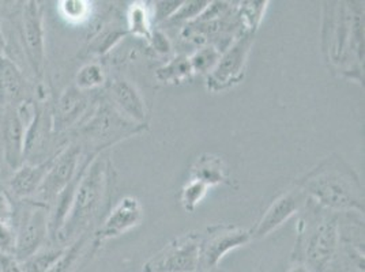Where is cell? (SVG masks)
Wrapping results in <instances>:
<instances>
[{
  "mask_svg": "<svg viewBox=\"0 0 365 272\" xmlns=\"http://www.w3.org/2000/svg\"><path fill=\"white\" fill-rule=\"evenodd\" d=\"M53 158L55 155L41 164L25 162L14 170L6 180L1 182L9 195L14 200H24V199H31L34 197L44 180Z\"/></svg>",
  "mask_w": 365,
  "mask_h": 272,
  "instance_id": "15",
  "label": "cell"
},
{
  "mask_svg": "<svg viewBox=\"0 0 365 272\" xmlns=\"http://www.w3.org/2000/svg\"><path fill=\"white\" fill-rule=\"evenodd\" d=\"M267 1H244L240 6V14L243 19V23H245L248 28V31H257L259 22L263 16V13L266 10Z\"/></svg>",
  "mask_w": 365,
  "mask_h": 272,
  "instance_id": "25",
  "label": "cell"
},
{
  "mask_svg": "<svg viewBox=\"0 0 365 272\" xmlns=\"http://www.w3.org/2000/svg\"><path fill=\"white\" fill-rule=\"evenodd\" d=\"M4 258H6V256H3V255H0V266L3 264V261H4Z\"/></svg>",
  "mask_w": 365,
  "mask_h": 272,
  "instance_id": "33",
  "label": "cell"
},
{
  "mask_svg": "<svg viewBox=\"0 0 365 272\" xmlns=\"http://www.w3.org/2000/svg\"><path fill=\"white\" fill-rule=\"evenodd\" d=\"M128 21H130V31L133 34L150 40L152 31H150L149 21H148V13H146V9L140 3L133 4L130 14H128Z\"/></svg>",
  "mask_w": 365,
  "mask_h": 272,
  "instance_id": "24",
  "label": "cell"
},
{
  "mask_svg": "<svg viewBox=\"0 0 365 272\" xmlns=\"http://www.w3.org/2000/svg\"><path fill=\"white\" fill-rule=\"evenodd\" d=\"M16 230L13 222H0V255L14 257Z\"/></svg>",
  "mask_w": 365,
  "mask_h": 272,
  "instance_id": "26",
  "label": "cell"
},
{
  "mask_svg": "<svg viewBox=\"0 0 365 272\" xmlns=\"http://www.w3.org/2000/svg\"><path fill=\"white\" fill-rule=\"evenodd\" d=\"M209 187L198 180L191 179L182 188L180 202L187 212H194L199 203L206 197Z\"/></svg>",
  "mask_w": 365,
  "mask_h": 272,
  "instance_id": "23",
  "label": "cell"
},
{
  "mask_svg": "<svg viewBox=\"0 0 365 272\" xmlns=\"http://www.w3.org/2000/svg\"><path fill=\"white\" fill-rule=\"evenodd\" d=\"M200 270V234L190 233L169 242L143 264V272H197Z\"/></svg>",
  "mask_w": 365,
  "mask_h": 272,
  "instance_id": "8",
  "label": "cell"
},
{
  "mask_svg": "<svg viewBox=\"0 0 365 272\" xmlns=\"http://www.w3.org/2000/svg\"><path fill=\"white\" fill-rule=\"evenodd\" d=\"M81 155L82 146L74 140H70V143H67L66 147L55 155L38 191L31 199L51 207L61 192L76 180L81 167L85 164H81Z\"/></svg>",
  "mask_w": 365,
  "mask_h": 272,
  "instance_id": "7",
  "label": "cell"
},
{
  "mask_svg": "<svg viewBox=\"0 0 365 272\" xmlns=\"http://www.w3.org/2000/svg\"><path fill=\"white\" fill-rule=\"evenodd\" d=\"M63 248L48 242L46 246H43L33 256L19 263L21 272H49L51 267L61 255Z\"/></svg>",
  "mask_w": 365,
  "mask_h": 272,
  "instance_id": "19",
  "label": "cell"
},
{
  "mask_svg": "<svg viewBox=\"0 0 365 272\" xmlns=\"http://www.w3.org/2000/svg\"><path fill=\"white\" fill-rule=\"evenodd\" d=\"M4 48H6V44H4V37H3V31H1V21H0V56L4 55Z\"/></svg>",
  "mask_w": 365,
  "mask_h": 272,
  "instance_id": "32",
  "label": "cell"
},
{
  "mask_svg": "<svg viewBox=\"0 0 365 272\" xmlns=\"http://www.w3.org/2000/svg\"><path fill=\"white\" fill-rule=\"evenodd\" d=\"M13 224L16 230L14 258L33 256L49 242V207L34 199L16 200Z\"/></svg>",
  "mask_w": 365,
  "mask_h": 272,
  "instance_id": "5",
  "label": "cell"
},
{
  "mask_svg": "<svg viewBox=\"0 0 365 272\" xmlns=\"http://www.w3.org/2000/svg\"><path fill=\"white\" fill-rule=\"evenodd\" d=\"M150 41H152L153 46L155 48V51H158V52H161V53H168L169 49H170L169 40L165 37V34L161 33V31L153 33L152 37H150Z\"/></svg>",
  "mask_w": 365,
  "mask_h": 272,
  "instance_id": "30",
  "label": "cell"
},
{
  "mask_svg": "<svg viewBox=\"0 0 365 272\" xmlns=\"http://www.w3.org/2000/svg\"><path fill=\"white\" fill-rule=\"evenodd\" d=\"M252 240L251 231L243 227L218 225L207 227L200 234V270L210 271L220 261L235 251Z\"/></svg>",
  "mask_w": 365,
  "mask_h": 272,
  "instance_id": "10",
  "label": "cell"
},
{
  "mask_svg": "<svg viewBox=\"0 0 365 272\" xmlns=\"http://www.w3.org/2000/svg\"><path fill=\"white\" fill-rule=\"evenodd\" d=\"M192 74L190 59L187 56H176L157 70L155 78L163 83H182L190 79Z\"/></svg>",
  "mask_w": 365,
  "mask_h": 272,
  "instance_id": "20",
  "label": "cell"
},
{
  "mask_svg": "<svg viewBox=\"0 0 365 272\" xmlns=\"http://www.w3.org/2000/svg\"><path fill=\"white\" fill-rule=\"evenodd\" d=\"M31 104L0 109V180H6L24 164L25 135Z\"/></svg>",
  "mask_w": 365,
  "mask_h": 272,
  "instance_id": "6",
  "label": "cell"
},
{
  "mask_svg": "<svg viewBox=\"0 0 365 272\" xmlns=\"http://www.w3.org/2000/svg\"><path fill=\"white\" fill-rule=\"evenodd\" d=\"M142 221V207L137 197H125L108 214L103 226L94 230V241L98 245L115 239L139 225Z\"/></svg>",
  "mask_w": 365,
  "mask_h": 272,
  "instance_id": "13",
  "label": "cell"
},
{
  "mask_svg": "<svg viewBox=\"0 0 365 272\" xmlns=\"http://www.w3.org/2000/svg\"><path fill=\"white\" fill-rule=\"evenodd\" d=\"M89 98L86 93L78 90L76 86L61 93L58 100H52V120L55 134L61 136L66 131L79 124L81 117L88 110Z\"/></svg>",
  "mask_w": 365,
  "mask_h": 272,
  "instance_id": "14",
  "label": "cell"
},
{
  "mask_svg": "<svg viewBox=\"0 0 365 272\" xmlns=\"http://www.w3.org/2000/svg\"><path fill=\"white\" fill-rule=\"evenodd\" d=\"M112 101L127 116L138 122L146 120V106L137 89L127 80H115L110 86Z\"/></svg>",
  "mask_w": 365,
  "mask_h": 272,
  "instance_id": "17",
  "label": "cell"
},
{
  "mask_svg": "<svg viewBox=\"0 0 365 272\" xmlns=\"http://www.w3.org/2000/svg\"><path fill=\"white\" fill-rule=\"evenodd\" d=\"M98 248L100 245L94 241V230L86 231L61 249L49 272H78Z\"/></svg>",
  "mask_w": 365,
  "mask_h": 272,
  "instance_id": "16",
  "label": "cell"
},
{
  "mask_svg": "<svg viewBox=\"0 0 365 272\" xmlns=\"http://www.w3.org/2000/svg\"><path fill=\"white\" fill-rule=\"evenodd\" d=\"M110 187V164L108 159L93 155L76 185L66 219L58 231L53 244L67 246L86 231L96 230L104 204L107 203Z\"/></svg>",
  "mask_w": 365,
  "mask_h": 272,
  "instance_id": "3",
  "label": "cell"
},
{
  "mask_svg": "<svg viewBox=\"0 0 365 272\" xmlns=\"http://www.w3.org/2000/svg\"><path fill=\"white\" fill-rule=\"evenodd\" d=\"M191 179L202 182L207 187L221 184L225 180V167L222 159L213 154L200 155L191 170Z\"/></svg>",
  "mask_w": 365,
  "mask_h": 272,
  "instance_id": "18",
  "label": "cell"
},
{
  "mask_svg": "<svg viewBox=\"0 0 365 272\" xmlns=\"http://www.w3.org/2000/svg\"><path fill=\"white\" fill-rule=\"evenodd\" d=\"M307 197L297 188L288 191L277 197L270 207L262 215L257 226L251 230L252 239H264L277 230L285 221H288L292 215L303 210Z\"/></svg>",
  "mask_w": 365,
  "mask_h": 272,
  "instance_id": "12",
  "label": "cell"
},
{
  "mask_svg": "<svg viewBox=\"0 0 365 272\" xmlns=\"http://www.w3.org/2000/svg\"><path fill=\"white\" fill-rule=\"evenodd\" d=\"M4 55L34 83L46 79V28L41 1H0Z\"/></svg>",
  "mask_w": 365,
  "mask_h": 272,
  "instance_id": "1",
  "label": "cell"
},
{
  "mask_svg": "<svg viewBox=\"0 0 365 272\" xmlns=\"http://www.w3.org/2000/svg\"><path fill=\"white\" fill-rule=\"evenodd\" d=\"M303 212L293 261L303 263L311 272H326L338 249V212L322 209L308 197Z\"/></svg>",
  "mask_w": 365,
  "mask_h": 272,
  "instance_id": "4",
  "label": "cell"
},
{
  "mask_svg": "<svg viewBox=\"0 0 365 272\" xmlns=\"http://www.w3.org/2000/svg\"><path fill=\"white\" fill-rule=\"evenodd\" d=\"M305 197L322 209L364 215V188L357 172L339 154H331L312 167L297 184Z\"/></svg>",
  "mask_w": 365,
  "mask_h": 272,
  "instance_id": "2",
  "label": "cell"
},
{
  "mask_svg": "<svg viewBox=\"0 0 365 272\" xmlns=\"http://www.w3.org/2000/svg\"><path fill=\"white\" fill-rule=\"evenodd\" d=\"M61 10L63 16H66L68 21L79 22L88 16L91 7L88 1L66 0V1H61Z\"/></svg>",
  "mask_w": 365,
  "mask_h": 272,
  "instance_id": "28",
  "label": "cell"
},
{
  "mask_svg": "<svg viewBox=\"0 0 365 272\" xmlns=\"http://www.w3.org/2000/svg\"><path fill=\"white\" fill-rule=\"evenodd\" d=\"M14 61L0 56V109L19 108L37 98V86Z\"/></svg>",
  "mask_w": 365,
  "mask_h": 272,
  "instance_id": "11",
  "label": "cell"
},
{
  "mask_svg": "<svg viewBox=\"0 0 365 272\" xmlns=\"http://www.w3.org/2000/svg\"><path fill=\"white\" fill-rule=\"evenodd\" d=\"M287 272H311V270L300 261H293V264Z\"/></svg>",
  "mask_w": 365,
  "mask_h": 272,
  "instance_id": "31",
  "label": "cell"
},
{
  "mask_svg": "<svg viewBox=\"0 0 365 272\" xmlns=\"http://www.w3.org/2000/svg\"><path fill=\"white\" fill-rule=\"evenodd\" d=\"M221 51L214 46H203L198 49L190 59V64L192 68V73L200 74H210L213 71L215 64L221 58Z\"/></svg>",
  "mask_w": 365,
  "mask_h": 272,
  "instance_id": "22",
  "label": "cell"
},
{
  "mask_svg": "<svg viewBox=\"0 0 365 272\" xmlns=\"http://www.w3.org/2000/svg\"><path fill=\"white\" fill-rule=\"evenodd\" d=\"M197 272H210V271H197Z\"/></svg>",
  "mask_w": 365,
  "mask_h": 272,
  "instance_id": "34",
  "label": "cell"
},
{
  "mask_svg": "<svg viewBox=\"0 0 365 272\" xmlns=\"http://www.w3.org/2000/svg\"><path fill=\"white\" fill-rule=\"evenodd\" d=\"M106 73L98 63H88L79 68L76 75V88L78 90L88 93L104 85Z\"/></svg>",
  "mask_w": 365,
  "mask_h": 272,
  "instance_id": "21",
  "label": "cell"
},
{
  "mask_svg": "<svg viewBox=\"0 0 365 272\" xmlns=\"http://www.w3.org/2000/svg\"><path fill=\"white\" fill-rule=\"evenodd\" d=\"M182 3V1H157L155 3V22H163V21L169 19L179 10Z\"/></svg>",
  "mask_w": 365,
  "mask_h": 272,
  "instance_id": "29",
  "label": "cell"
},
{
  "mask_svg": "<svg viewBox=\"0 0 365 272\" xmlns=\"http://www.w3.org/2000/svg\"><path fill=\"white\" fill-rule=\"evenodd\" d=\"M255 41V33H242L228 49H224L213 71L207 75V89L213 93L227 90L237 85L244 76L247 59Z\"/></svg>",
  "mask_w": 365,
  "mask_h": 272,
  "instance_id": "9",
  "label": "cell"
},
{
  "mask_svg": "<svg viewBox=\"0 0 365 272\" xmlns=\"http://www.w3.org/2000/svg\"><path fill=\"white\" fill-rule=\"evenodd\" d=\"M210 1H182V6L179 10L169 18V22L176 23L182 21H190L192 18L197 19V16H200L205 9L209 6Z\"/></svg>",
  "mask_w": 365,
  "mask_h": 272,
  "instance_id": "27",
  "label": "cell"
}]
</instances>
